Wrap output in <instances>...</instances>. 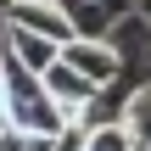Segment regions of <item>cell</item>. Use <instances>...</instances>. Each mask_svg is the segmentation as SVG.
Here are the masks:
<instances>
[{"instance_id":"6da1fadb","label":"cell","mask_w":151,"mask_h":151,"mask_svg":"<svg viewBox=\"0 0 151 151\" xmlns=\"http://www.w3.org/2000/svg\"><path fill=\"white\" fill-rule=\"evenodd\" d=\"M6 123L22 129V134H62L67 112L50 101L45 78H34V73H22V67L6 62Z\"/></svg>"},{"instance_id":"7a4b0ae2","label":"cell","mask_w":151,"mask_h":151,"mask_svg":"<svg viewBox=\"0 0 151 151\" xmlns=\"http://www.w3.org/2000/svg\"><path fill=\"white\" fill-rule=\"evenodd\" d=\"M62 62H67L73 73H84L95 90H112V84L123 78V56L112 50V39H78V34H73V39L62 45Z\"/></svg>"},{"instance_id":"3957f363","label":"cell","mask_w":151,"mask_h":151,"mask_svg":"<svg viewBox=\"0 0 151 151\" xmlns=\"http://www.w3.org/2000/svg\"><path fill=\"white\" fill-rule=\"evenodd\" d=\"M78 39H112L123 17H134V0H56Z\"/></svg>"},{"instance_id":"277c9868","label":"cell","mask_w":151,"mask_h":151,"mask_svg":"<svg viewBox=\"0 0 151 151\" xmlns=\"http://www.w3.org/2000/svg\"><path fill=\"white\" fill-rule=\"evenodd\" d=\"M0 34H6V62H11V67H22V73H34V78H45V67L62 56V45H56V39L28 34V28H17V22H6V17H0Z\"/></svg>"},{"instance_id":"5b68a950","label":"cell","mask_w":151,"mask_h":151,"mask_svg":"<svg viewBox=\"0 0 151 151\" xmlns=\"http://www.w3.org/2000/svg\"><path fill=\"white\" fill-rule=\"evenodd\" d=\"M0 17H6V22H17V28H28V34H45V39H56V45H67V39H73V22L62 17V6H56V0H11Z\"/></svg>"},{"instance_id":"8992f818","label":"cell","mask_w":151,"mask_h":151,"mask_svg":"<svg viewBox=\"0 0 151 151\" xmlns=\"http://www.w3.org/2000/svg\"><path fill=\"white\" fill-rule=\"evenodd\" d=\"M45 90H50V101H56V106L67 112V123H78V112H84V106H90V101L101 95V90H95V84H90L84 73H73V67H67L62 56H56V62L45 67Z\"/></svg>"},{"instance_id":"52a82bcc","label":"cell","mask_w":151,"mask_h":151,"mask_svg":"<svg viewBox=\"0 0 151 151\" xmlns=\"http://www.w3.org/2000/svg\"><path fill=\"white\" fill-rule=\"evenodd\" d=\"M123 129L134 134L140 151H151V84H140V90L123 95Z\"/></svg>"},{"instance_id":"ba28073f","label":"cell","mask_w":151,"mask_h":151,"mask_svg":"<svg viewBox=\"0 0 151 151\" xmlns=\"http://www.w3.org/2000/svg\"><path fill=\"white\" fill-rule=\"evenodd\" d=\"M78 151H140V146H134V134L123 123H95V129H84V146Z\"/></svg>"},{"instance_id":"9c48e42d","label":"cell","mask_w":151,"mask_h":151,"mask_svg":"<svg viewBox=\"0 0 151 151\" xmlns=\"http://www.w3.org/2000/svg\"><path fill=\"white\" fill-rule=\"evenodd\" d=\"M0 129H11V123H6V78H0Z\"/></svg>"},{"instance_id":"30bf717a","label":"cell","mask_w":151,"mask_h":151,"mask_svg":"<svg viewBox=\"0 0 151 151\" xmlns=\"http://www.w3.org/2000/svg\"><path fill=\"white\" fill-rule=\"evenodd\" d=\"M134 11H140V17H146V22H151V0H134Z\"/></svg>"},{"instance_id":"8fae6325","label":"cell","mask_w":151,"mask_h":151,"mask_svg":"<svg viewBox=\"0 0 151 151\" xmlns=\"http://www.w3.org/2000/svg\"><path fill=\"white\" fill-rule=\"evenodd\" d=\"M0 78H6V34H0Z\"/></svg>"},{"instance_id":"7c38bea8","label":"cell","mask_w":151,"mask_h":151,"mask_svg":"<svg viewBox=\"0 0 151 151\" xmlns=\"http://www.w3.org/2000/svg\"><path fill=\"white\" fill-rule=\"evenodd\" d=\"M6 6H11V0H0V11H6Z\"/></svg>"}]
</instances>
